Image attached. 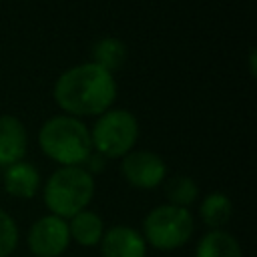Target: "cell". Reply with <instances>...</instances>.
<instances>
[{"instance_id":"obj_1","label":"cell","mask_w":257,"mask_h":257,"mask_svg":"<svg viewBox=\"0 0 257 257\" xmlns=\"http://www.w3.org/2000/svg\"><path fill=\"white\" fill-rule=\"evenodd\" d=\"M116 98L112 72L94 62L64 70L54 82V100L70 116H94L106 112Z\"/></svg>"},{"instance_id":"obj_2","label":"cell","mask_w":257,"mask_h":257,"mask_svg":"<svg viewBox=\"0 0 257 257\" xmlns=\"http://www.w3.org/2000/svg\"><path fill=\"white\" fill-rule=\"evenodd\" d=\"M38 145L60 167H82L92 155L88 126L70 114L50 116L38 131Z\"/></svg>"},{"instance_id":"obj_3","label":"cell","mask_w":257,"mask_h":257,"mask_svg":"<svg viewBox=\"0 0 257 257\" xmlns=\"http://www.w3.org/2000/svg\"><path fill=\"white\" fill-rule=\"evenodd\" d=\"M94 197V177L84 167H60L44 185V203L50 215L64 221L84 211Z\"/></svg>"},{"instance_id":"obj_4","label":"cell","mask_w":257,"mask_h":257,"mask_svg":"<svg viewBox=\"0 0 257 257\" xmlns=\"http://www.w3.org/2000/svg\"><path fill=\"white\" fill-rule=\"evenodd\" d=\"M195 221L189 209L175 205H159L143 221V239L159 251H175L187 245L193 237Z\"/></svg>"},{"instance_id":"obj_5","label":"cell","mask_w":257,"mask_h":257,"mask_svg":"<svg viewBox=\"0 0 257 257\" xmlns=\"http://www.w3.org/2000/svg\"><path fill=\"white\" fill-rule=\"evenodd\" d=\"M137 139L139 120L124 108H108L96 118L90 131L92 149H96V153L104 159H122L133 151Z\"/></svg>"},{"instance_id":"obj_6","label":"cell","mask_w":257,"mask_h":257,"mask_svg":"<svg viewBox=\"0 0 257 257\" xmlns=\"http://www.w3.org/2000/svg\"><path fill=\"white\" fill-rule=\"evenodd\" d=\"M26 243L34 257H58L70 245L68 223L56 215H44L28 229Z\"/></svg>"},{"instance_id":"obj_7","label":"cell","mask_w":257,"mask_h":257,"mask_svg":"<svg viewBox=\"0 0 257 257\" xmlns=\"http://www.w3.org/2000/svg\"><path fill=\"white\" fill-rule=\"evenodd\" d=\"M120 171L135 189H155L165 181L167 165L153 151H131L122 157Z\"/></svg>"},{"instance_id":"obj_8","label":"cell","mask_w":257,"mask_h":257,"mask_svg":"<svg viewBox=\"0 0 257 257\" xmlns=\"http://www.w3.org/2000/svg\"><path fill=\"white\" fill-rule=\"evenodd\" d=\"M98 247L102 257H147V243L143 235L126 225L104 229Z\"/></svg>"},{"instance_id":"obj_9","label":"cell","mask_w":257,"mask_h":257,"mask_svg":"<svg viewBox=\"0 0 257 257\" xmlns=\"http://www.w3.org/2000/svg\"><path fill=\"white\" fill-rule=\"evenodd\" d=\"M28 149V135L22 124L12 114H0V167H10L20 163Z\"/></svg>"},{"instance_id":"obj_10","label":"cell","mask_w":257,"mask_h":257,"mask_svg":"<svg viewBox=\"0 0 257 257\" xmlns=\"http://www.w3.org/2000/svg\"><path fill=\"white\" fill-rule=\"evenodd\" d=\"M4 189L16 199H32L40 187V175L30 163H14L4 171Z\"/></svg>"},{"instance_id":"obj_11","label":"cell","mask_w":257,"mask_h":257,"mask_svg":"<svg viewBox=\"0 0 257 257\" xmlns=\"http://www.w3.org/2000/svg\"><path fill=\"white\" fill-rule=\"evenodd\" d=\"M66 223H68L70 241H74L82 247H94L100 243L102 233H104V223L94 211L84 209V211L76 213L74 217H70Z\"/></svg>"},{"instance_id":"obj_12","label":"cell","mask_w":257,"mask_h":257,"mask_svg":"<svg viewBox=\"0 0 257 257\" xmlns=\"http://www.w3.org/2000/svg\"><path fill=\"white\" fill-rule=\"evenodd\" d=\"M195 257H243L241 243L225 229H213L201 237Z\"/></svg>"},{"instance_id":"obj_13","label":"cell","mask_w":257,"mask_h":257,"mask_svg":"<svg viewBox=\"0 0 257 257\" xmlns=\"http://www.w3.org/2000/svg\"><path fill=\"white\" fill-rule=\"evenodd\" d=\"M199 215L211 231L223 229L233 215V203L225 193H219V191L209 193L199 207Z\"/></svg>"},{"instance_id":"obj_14","label":"cell","mask_w":257,"mask_h":257,"mask_svg":"<svg viewBox=\"0 0 257 257\" xmlns=\"http://www.w3.org/2000/svg\"><path fill=\"white\" fill-rule=\"evenodd\" d=\"M126 56H128L126 44L120 38H114V36L100 38L92 46V62L98 64L100 68L108 70V72L118 70L124 64Z\"/></svg>"},{"instance_id":"obj_15","label":"cell","mask_w":257,"mask_h":257,"mask_svg":"<svg viewBox=\"0 0 257 257\" xmlns=\"http://www.w3.org/2000/svg\"><path fill=\"white\" fill-rule=\"evenodd\" d=\"M165 195L169 199V205H175V207H183V209H189L197 197H199V187L197 183L187 177V175H179V177H173L167 187H165Z\"/></svg>"},{"instance_id":"obj_16","label":"cell","mask_w":257,"mask_h":257,"mask_svg":"<svg viewBox=\"0 0 257 257\" xmlns=\"http://www.w3.org/2000/svg\"><path fill=\"white\" fill-rule=\"evenodd\" d=\"M18 245V227L16 221L0 209V257L12 255V251Z\"/></svg>"},{"instance_id":"obj_17","label":"cell","mask_w":257,"mask_h":257,"mask_svg":"<svg viewBox=\"0 0 257 257\" xmlns=\"http://www.w3.org/2000/svg\"><path fill=\"white\" fill-rule=\"evenodd\" d=\"M84 165H88V173L92 175V171H102V167H104V157H100L98 153L96 155H90L86 161H84Z\"/></svg>"}]
</instances>
